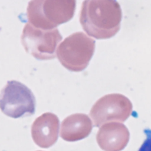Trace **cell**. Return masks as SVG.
Instances as JSON below:
<instances>
[{
    "label": "cell",
    "mask_w": 151,
    "mask_h": 151,
    "mask_svg": "<svg viewBox=\"0 0 151 151\" xmlns=\"http://www.w3.org/2000/svg\"><path fill=\"white\" fill-rule=\"evenodd\" d=\"M94 50L95 40L83 32H77L66 37L58 45L56 55L65 68L78 72L88 65Z\"/></svg>",
    "instance_id": "3"
},
{
    "label": "cell",
    "mask_w": 151,
    "mask_h": 151,
    "mask_svg": "<svg viewBox=\"0 0 151 151\" xmlns=\"http://www.w3.org/2000/svg\"><path fill=\"white\" fill-rule=\"evenodd\" d=\"M0 109L13 118L32 115L35 110V98L24 84L9 81L0 91Z\"/></svg>",
    "instance_id": "4"
},
{
    "label": "cell",
    "mask_w": 151,
    "mask_h": 151,
    "mask_svg": "<svg viewBox=\"0 0 151 151\" xmlns=\"http://www.w3.org/2000/svg\"><path fill=\"white\" fill-rule=\"evenodd\" d=\"M146 139L138 151H151V129H146L143 130Z\"/></svg>",
    "instance_id": "9"
},
{
    "label": "cell",
    "mask_w": 151,
    "mask_h": 151,
    "mask_svg": "<svg viewBox=\"0 0 151 151\" xmlns=\"http://www.w3.org/2000/svg\"><path fill=\"white\" fill-rule=\"evenodd\" d=\"M62 36L57 28L44 30L27 22L23 29L21 42L27 52L38 60H51L56 57Z\"/></svg>",
    "instance_id": "5"
},
{
    "label": "cell",
    "mask_w": 151,
    "mask_h": 151,
    "mask_svg": "<svg viewBox=\"0 0 151 151\" xmlns=\"http://www.w3.org/2000/svg\"><path fill=\"white\" fill-rule=\"evenodd\" d=\"M75 0H35L29 2L27 16L33 27L50 30L70 21L74 16Z\"/></svg>",
    "instance_id": "2"
},
{
    "label": "cell",
    "mask_w": 151,
    "mask_h": 151,
    "mask_svg": "<svg viewBox=\"0 0 151 151\" xmlns=\"http://www.w3.org/2000/svg\"><path fill=\"white\" fill-rule=\"evenodd\" d=\"M132 104L129 99L121 94H107L93 105L90 116L98 126L109 119L126 120L130 114Z\"/></svg>",
    "instance_id": "6"
},
{
    "label": "cell",
    "mask_w": 151,
    "mask_h": 151,
    "mask_svg": "<svg viewBox=\"0 0 151 151\" xmlns=\"http://www.w3.org/2000/svg\"><path fill=\"white\" fill-rule=\"evenodd\" d=\"M91 129V122L87 115L74 114L63 121L61 136L66 140H78L87 136Z\"/></svg>",
    "instance_id": "8"
},
{
    "label": "cell",
    "mask_w": 151,
    "mask_h": 151,
    "mask_svg": "<svg viewBox=\"0 0 151 151\" xmlns=\"http://www.w3.org/2000/svg\"><path fill=\"white\" fill-rule=\"evenodd\" d=\"M122 12L115 0H87L81 6L80 22L90 36L107 39L119 31Z\"/></svg>",
    "instance_id": "1"
},
{
    "label": "cell",
    "mask_w": 151,
    "mask_h": 151,
    "mask_svg": "<svg viewBox=\"0 0 151 151\" xmlns=\"http://www.w3.org/2000/svg\"><path fill=\"white\" fill-rule=\"evenodd\" d=\"M31 130L35 142L42 147H48L57 139L59 120L51 113H44L34 121Z\"/></svg>",
    "instance_id": "7"
}]
</instances>
